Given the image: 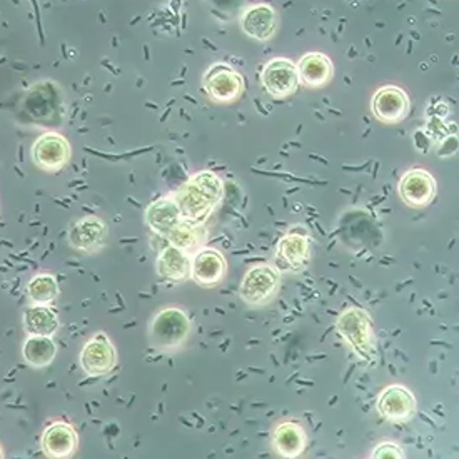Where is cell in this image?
I'll list each match as a JSON object with an SVG mask.
<instances>
[{"label": "cell", "instance_id": "obj_23", "mask_svg": "<svg viewBox=\"0 0 459 459\" xmlns=\"http://www.w3.org/2000/svg\"><path fill=\"white\" fill-rule=\"evenodd\" d=\"M25 363L32 368H46L54 361L57 354V346L54 339L48 336H29L22 348Z\"/></svg>", "mask_w": 459, "mask_h": 459}, {"label": "cell", "instance_id": "obj_1", "mask_svg": "<svg viewBox=\"0 0 459 459\" xmlns=\"http://www.w3.org/2000/svg\"><path fill=\"white\" fill-rule=\"evenodd\" d=\"M224 197V184L211 170L194 174L189 181L174 194V201L181 211L182 219L204 222L218 209Z\"/></svg>", "mask_w": 459, "mask_h": 459}, {"label": "cell", "instance_id": "obj_5", "mask_svg": "<svg viewBox=\"0 0 459 459\" xmlns=\"http://www.w3.org/2000/svg\"><path fill=\"white\" fill-rule=\"evenodd\" d=\"M32 159L37 168L46 172H57L69 162L71 145L61 134H44L32 147Z\"/></svg>", "mask_w": 459, "mask_h": 459}, {"label": "cell", "instance_id": "obj_10", "mask_svg": "<svg viewBox=\"0 0 459 459\" xmlns=\"http://www.w3.org/2000/svg\"><path fill=\"white\" fill-rule=\"evenodd\" d=\"M373 112L379 121L396 124L408 116L410 97L396 85H386L373 97Z\"/></svg>", "mask_w": 459, "mask_h": 459}, {"label": "cell", "instance_id": "obj_6", "mask_svg": "<svg viewBox=\"0 0 459 459\" xmlns=\"http://www.w3.org/2000/svg\"><path fill=\"white\" fill-rule=\"evenodd\" d=\"M81 368L85 375L92 377L109 375L117 363V352L109 339L102 333L91 339L81 352Z\"/></svg>", "mask_w": 459, "mask_h": 459}, {"label": "cell", "instance_id": "obj_3", "mask_svg": "<svg viewBox=\"0 0 459 459\" xmlns=\"http://www.w3.org/2000/svg\"><path fill=\"white\" fill-rule=\"evenodd\" d=\"M338 331L358 356L366 361L376 359L375 327L366 311L358 307L344 311L339 317Z\"/></svg>", "mask_w": 459, "mask_h": 459}, {"label": "cell", "instance_id": "obj_9", "mask_svg": "<svg viewBox=\"0 0 459 459\" xmlns=\"http://www.w3.org/2000/svg\"><path fill=\"white\" fill-rule=\"evenodd\" d=\"M263 85L267 92L276 99H284L296 92L299 79L296 65L290 59L276 57L269 61L263 71Z\"/></svg>", "mask_w": 459, "mask_h": 459}, {"label": "cell", "instance_id": "obj_20", "mask_svg": "<svg viewBox=\"0 0 459 459\" xmlns=\"http://www.w3.org/2000/svg\"><path fill=\"white\" fill-rule=\"evenodd\" d=\"M166 239L170 242V246L191 255L206 246L207 230L203 226V222H193V221L182 219L181 222L170 230Z\"/></svg>", "mask_w": 459, "mask_h": 459}, {"label": "cell", "instance_id": "obj_17", "mask_svg": "<svg viewBox=\"0 0 459 459\" xmlns=\"http://www.w3.org/2000/svg\"><path fill=\"white\" fill-rule=\"evenodd\" d=\"M182 221L181 211L176 204L174 197H162L154 201L145 209V222L159 236L168 238Z\"/></svg>", "mask_w": 459, "mask_h": 459}, {"label": "cell", "instance_id": "obj_26", "mask_svg": "<svg viewBox=\"0 0 459 459\" xmlns=\"http://www.w3.org/2000/svg\"><path fill=\"white\" fill-rule=\"evenodd\" d=\"M0 456H2V451H0Z\"/></svg>", "mask_w": 459, "mask_h": 459}, {"label": "cell", "instance_id": "obj_16", "mask_svg": "<svg viewBox=\"0 0 459 459\" xmlns=\"http://www.w3.org/2000/svg\"><path fill=\"white\" fill-rule=\"evenodd\" d=\"M77 433L73 426L65 423L50 424L42 435V451L48 458H71L77 449Z\"/></svg>", "mask_w": 459, "mask_h": 459}, {"label": "cell", "instance_id": "obj_4", "mask_svg": "<svg viewBox=\"0 0 459 459\" xmlns=\"http://www.w3.org/2000/svg\"><path fill=\"white\" fill-rule=\"evenodd\" d=\"M281 276L278 271L267 264L254 266L246 273L239 286V296L244 302L254 307L266 306L278 294Z\"/></svg>", "mask_w": 459, "mask_h": 459}, {"label": "cell", "instance_id": "obj_13", "mask_svg": "<svg viewBox=\"0 0 459 459\" xmlns=\"http://www.w3.org/2000/svg\"><path fill=\"white\" fill-rule=\"evenodd\" d=\"M399 194L408 206H428L435 199V179L428 170H410L399 182Z\"/></svg>", "mask_w": 459, "mask_h": 459}, {"label": "cell", "instance_id": "obj_22", "mask_svg": "<svg viewBox=\"0 0 459 459\" xmlns=\"http://www.w3.org/2000/svg\"><path fill=\"white\" fill-rule=\"evenodd\" d=\"M274 447L284 458L301 456L307 445V436L298 423H284L274 431Z\"/></svg>", "mask_w": 459, "mask_h": 459}, {"label": "cell", "instance_id": "obj_11", "mask_svg": "<svg viewBox=\"0 0 459 459\" xmlns=\"http://www.w3.org/2000/svg\"><path fill=\"white\" fill-rule=\"evenodd\" d=\"M279 266L282 271H302L309 264L311 255V244L307 234L302 230H290L278 244Z\"/></svg>", "mask_w": 459, "mask_h": 459}, {"label": "cell", "instance_id": "obj_8", "mask_svg": "<svg viewBox=\"0 0 459 459\" xmlns=\"http://www.w3.org/2000/svg\"><path fill=\"white\" fill-rule=\"evenodd\" d=\"M226 259L216 249L203 247L194 254L191 259V279L203 288L218 286L219 282L226 278Z\"/></svg>", "mask_w": 459, "mask_h": 459}, {"label": "cell", "instance_id": "obj_21", "mask_svg": "<svg viewBox=\"0 0 459 459\" xmlns=\"http://www.w3.org/2000/svg\"><path fill=\"white\" fill-rule=\"evenodd\" d=\"M24 329L29 336L52 338L59 329V316L48 306L32 304L24 313Z\"/></svg>", "mask_w": 459, "mask_h": 459}, {"label": "cell", "instance_id": "obj_18", "mask_svg": "<svg viewBox=\"0 0 459 459\" xmlns=\"http://www.w3.org/2000/svg\"><path fill=\"white\" fill-rule=\"evenodd\" d=\"M296 71H298L299 84L306 87H321L333 77L334 67L327 56L313 52L302 57L299 64L296 65Z\"/></svg>", "mask_w": 459, "mask_h": 459}, {"label": "cell", "instance_id": "obj_24", "mask_svg": "<svg viewBox=\"0 0 459 459\" xmlns=\"http://www.w3.org/2000/svg\"><path fill=\"white\" fill-rule=\"evenodd\" d=\"M27 296L32 304L48 306L59 296V282L52 274H37L27 284Z\"/></svg>", "mask_w": 459, "mask_h": 459}, {"label": "cell", "instance_id": "obj_2", "mask_svg": "<svg viewBox=\"0 0 459 459\" xmlns=\"http://www.w3.org/2000/svg\"><path fill=\"white\" fill-rule=\"evenodd\" d=\"M191 319L179 307L162 309L149 326V339L156 350H179L189 338Z\"/></svg>", "mask_w": 459, "mask_h": 459}, {"label": "cell", "instance_id": "obj_19", "mask_svg": "<svg viewBox=\"0 0 459 459\" xmlns=\"http://www.w3.org/2000/svg\"><path fill=\"white\" fill-rule=\"evenodd\" d=\"M158 274L168 282H184L191 278V255L168 246L158 257Z\"/></svg>", "mask_w": 459, "mask_h": 459}, {"label": "cell", "instance_id": "obj_15", "mask_svg": "<svg viewBox=\"0 0 459 459\" xmlns=\"http://www.w3.org/2000/svg\"><path fill=\"white\" fill-rule=\"evenodd\" d=\"M108 239V228L102 219L89 216L77 221L69 232V241L75 249L84 253H96Z\"/></svg>", "mask_w": 459, "mask_h": 459}, {"label": "cell", "instance_id": "obj_12", "mask_svg": "<svg viewBox=\"0 0 459 459\" xmlns=\"http://www.w3.org/2000/svg\"><path fill=\"white\" fill-rule=\"evenodd\" d=\"M377 411L389 421L404 423L416 412V399L404 386H389L379 396Z\"/></svg>", "mask_w": 459, "mask_h": 459}, {"label": "cell", "instance_id": "obj_14", "mask_svg": "<svg viewBox=\"0 0 459 459\" xmlns=\"http://www.w3.org/2000/svg\"><path fill=\"white\" fill-rule=\"evenodd\" d=\"M278 17L273 7L266 4H257L246 9L241 15L242 32L259 42H267L276 34Z\"/></svg>", "mask_w": 459, "mask_h": 459}, {"label": "cell", "instance_id": "obj_25", "mask_svg": "<svg viewBox=\"0 0 459 459\" xmlns=\"http://www.w3.org/2000/svg\"><path fill=\"white\" fill-rule=\"evenodd\" d=\"M373 458L376 459H403L404 453L401 447L396 446L394 443H383L376 447L373 453Z\"/></svg>", "mask_w": 459, "mask_h": 459}, {"label": "cell", "instance_id": "obj_7", "mask_svg": "<svg viewBox=\"0 0 459 459\" xmlns=\"http://www.w3.org/2000/svg\"><path fill=\"white\" fill-rule=\"evenodd\" d=\"M204 89L211 99L218 102H230L241 96L242 77L226 64H216L207 69L203 77Z\"/></svg>", "mask_w": 459, "mask_h": 459}]
</instances>
